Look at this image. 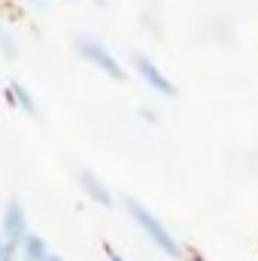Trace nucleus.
Returning <instances> with one entry per match:
<instances>
[{"label":"nucleus","instance_id":"f257e3e1","mask_svg":"<svg viewBox=\"0 0 258 261\" xmlns=\"http://www.w3.org/2000/svg\"><path fill=\"white\" fill-rule=\"evenodd\" d=\"M134 213H137V219L143 222V228H146V231L155 237V243H158L164 252H170V255H179V246H176V240H173V237H170V234H167V231H164V228H161V225H158L152 216H149V213H143L140 206H134Z\"/></svg>","mask_w":258,"mask_h":261},{"label":"nucleus","instance_id":"f03ea898","mask_svg":"<svg viewBox=\"0 0 258 261\" xmlns=\"http://www.w3.org/2000/svg\"><path fill=\"white\" fill-rule=\"evenodd\" d=\"M137 67H140V73H143V76H146L158 91H164V94H173V91H176V88H173V82H167V79H164V76H161L152 64H149L146 58H137Z\"/></svg>","mask_w":258,"mask_h":261}]
</instances>
